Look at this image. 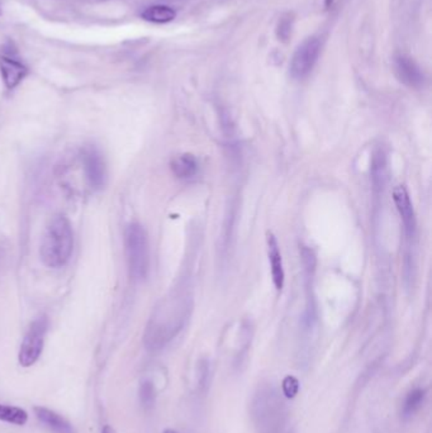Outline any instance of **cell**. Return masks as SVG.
<instances>
[{"instance_id":"6da1fadb","label":"cell","mask_w":432,"mask_h":433,"mask_svg":"<svg viewBox=\"0 0 432 433\" xmlns=\"http://www.w3.org/2000/svg\"><path fill=\"white\" fill-rule=\"evenodd\" d=\"M191 310V297L186 292H176L163 302L147 326V347L159 350L170 342L186 325Z\"/></svg>"},{"instance_id":"7a4b0ae2","label":"cell","mask_w":432,"mask_h":433,"mask_svg":"<svg viewBox=\"0 0 432 433\" xmlns=\"http://www.w3.org/2000/svg\"><path fill=\"white\" fill-rule=\"evenodd\" d=\"M74 248L71 225L65 215H55L46 225L41 243V260L52 269L68 264Z\"/></svg>"},{"instance_id":"3957f363","label":"cell","mask_w":432,"mask_h":433,"mask_svg":"<svg viewBox=\"0 0 432 433\" xmlns=\"http://www.w3.org/2000/svg\"><path fill=\"white\" fill-rule=\"evenodd\" d=\"M124 248L129 274L135 280H144L150 270V248L145 228L132 223L124 232Z\"/></svg>"},{"instance_id":"277c9868","label":"cell","mask_w":432,"mask_h":433,"mask_svg":"<svg viewBox=\"0 0 432 433\" xmlns=\"http://www.w3.org/2000/svg\"><path fill=\"white\" fill-rule=\"evenodd\" d=\"M47 327H49V321L45 315L34 320L32 325L29 326L18 354V361L23 367L34 365L39 360L44 350Z\"/></svg>"},{"instance_id":"5b68a950","label":"cell","mask_w":432,"mask_h":433,"mask_svg":"<svg viewBox=\"0 0 432 433\" xmlns=\"http://www.w3.org/2000/svg\"><path fill=\"white\" fill-rule=\"evenodd\" d=\"M321 51V42L318 39L312 37L304 41L302 45L298 47L293 55L291 62V73L296 79H303L314 68L316 62L318 60Z\"/></svg>"},{"instance_id":"8992f818","label":"cell","mask_w":432,"mask_h":433,"mask_svg":"<svg viewBox=\"0 0 432 433\" xmlns=\"http://www.w3.org/2000/svg\"><path fill=\"white\" fill-rule=\"evenodd\" d=\"M393 200L398 210L399 217L403 225L404 233L408 238H413L416 235V214L408 190L403 185H398L393 190Z\"/></svg>"},{"instance_id":"52a82bcc","label":"cell","mask_w":432,"mask_h":433,"mask_svg":"<svg viewBox=\"0 0 432 433\" xmlns=\"http://www.w3.org/2000/svg\"><path fill=\"white\" fill-rule=\"evenodd\" d=\"M83 163H84L86 179L89 181L91 188L101 189L107 178L106 163L101 158V152L94 147H86L83 152Z\"/></svg>"},{"instance_id":"ba28073f","label":"cell","mask_w":432,"mask_h":433,"mask_svg":"<svg viewBox=\"0 0 432 433\" xmlns=\"http://www.w3.org/2000/svg\"><path fill=\"white\" fill-rule=\"evenodd\" d=\"M394 71L399 81L410 88H418L423 83V73L410 57H396Z\"/></svg>"},{"instance_id":"9c48e42d","label":"cell","mask_w":432,"mask_h":433,"mask_svg":"<svg viewBox=\"0 0 432 433\" xmlns=\"http://www.w3.org/2000/svg\"><path fill=\"white\" fill-rule=\"evenodd\" d=\"M0 73H1V78H3L6 88L14 89L27 76L29 68H26L22 62L16 60L14 57L1 55L0 56Z\"/></svg>"},{"instance_id":"30bf717a","label":"cell","mask_w":432,"mask_h":433,"mask_svg":"<svg viewBox=\"0 0 432 433\" xmlns=\"http://www.w3.org/2000/svg\"><path fill=\"white\" fill-rule=\"evenodd\" d=\"M268 243V256H269L270 266H271V276L273 282L276 290H281L284 287V268H283V260L279 251V245L274 235L269 232L266 237Z\"/></svg>"},{"instance_id":"8fae6325","label":"cell","mask_w":432,"mask_h":433,"mask_svg":"<svg viewBox=\"0 0 432 433\" xmlns=\"http://www.w3.org/2000/svg\"><path fill=\"white\" fill-rule=\"evenodd\" d=\"M34 414L41 423L50 428L54 433H75L73 426L56 412L51 411L46 407H34Z\"/></svg>"},{"instance_id":"7c38bea8","label":"cell","mask_w":432,"mask_h":433,"mask_svg":"<svg viewBox=\"0 0 432 433\" xmlns=\"http://www.w3.org/2000/svg\"><path fill=\"white\" fill-rule=\"evenodd\" d=\"M170 166H171L173 174L178 179H184V180L193 178L198 171L196 158L191 153H183V155L176 156L170 163Z\"/></svg>"},{"instance_id":"4fadbf2b","label":"cell","mask_w":432,"mask_h":433,"mask_svg":"<svg viewBox=\"0 0 432 433\" xmlns=\"http://www.w3.org/2000/svg\"><path fill=\"white\" fill-rule=\"evenodd\" d=\"M141 17L144 18L147 22L164 24V23L171 22L176 17V13H175L174 9H171L169 6H152L142 11Z\"/></svg>"},{"instance_id":"5bb4252c","label":"cell","mask_w":432,"mask_h":433,"mask_svg":"<svg viewBox=\"0 0 432 433\" xmlns=\"http://www.w3.org/2000/svg\"><path fill=\"white\" fill-rule=\"evenodd\" d=\"M0 421L16 426H23L29 421V413L19 407L0 404Z\"/></svg>"},{"instance_id":"9a60e30c","label":"cell","mask_w":432,"mask_h":433,"mask_svg":"<svg viewBox=\"0 0 432 433\" xmlns=\"http://www.w3.org/2000/svg\"><path fill=\"white\" fill-rule=\"evenodd\" d=\"M425 397H426V394H425V390H422V389H415V390L408 393L407 398L404 400L403 409H402L403 416H413L416 412L418 411L423 404Z\"/></svg>"},{"instance_id":"2e32d148","label":"cell","mask_w":432,"mask_h":433,"mask_svg":"<svg viewBox=\"0 0 432 433\" xmlns=\"http://www.w3.org/2000/svg\"><path fill=\"white\" fill-rule=\"evenodd\" d=\"M140 398L141 403L145 408H151L155 403V398H156L155 388H154L152 383H150V382L142 383L140 389Z\"/></svg>"},{"instance_id":"e0dca14e","label":"cell","mask_w":432,"mask_h":433,"mask_svg":"<svg viewBox=\"0 0 432 433\" xmlns=\"http://www.w3.org/2000/svg\"><path fill=\"white\" fill-rule=\"evenodd\" d=\"M281 388H283V393L286 398L293 399L299 392V382H298L297 377H292V375L284 377Z\"/></svg>"},{"instance_id":"ac0fdd59","label":"cell","mask_w":432,"mask_h":433,"mask_svg":"<svg viewBox=\"0 0 432 433\" xmlns=\"http://www.w3.org/2000/svg\"><path fill=\"white\" fill-rule=\"evenodd\" d=\"M101 433H116L114 432V429H113L112 427H111V426H104V427H103V429H101Z\"/></svg>"},{"instance_id":"d6986e66","label":"cell","mask_w":432,"mask_h":433,"mask_svg":"<svg viewBox=\"0 0 432 433\" xmlns=\"http://www.w3.org/2000/svg\"><path fill=\"white\" fill-rule=\"evenodd\" d=\"M163 433H178L174 429H171V428H168V429H165Z\"/></svg>"},{"instance_id":"ffe728a7","label":"cell","mask_w":432,"mask_h":433,"mask_svg":"<svg viewBox=\"0 0 432 433\" xmlns=\"http://www.w3.org/2000/svg\"><path fill=\"white\" fill-rule=\"evenodd\" d=\"M332 3V0H326V4H327V6H330V4H331Z\"/></svg>"}]
</instances>
